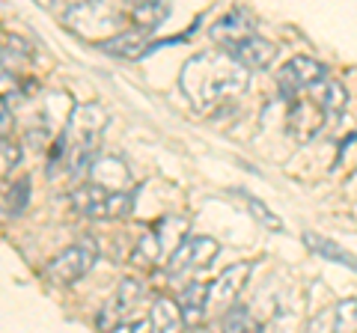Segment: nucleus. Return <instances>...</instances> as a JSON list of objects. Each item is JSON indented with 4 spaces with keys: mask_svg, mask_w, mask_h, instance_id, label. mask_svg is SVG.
<instances>
[{
    "mask_svg": "<svg viewBox=\"0 0 357 333\" xmlns=\"http://www.w3.org/2000/svg\"><path fill=\"white\" fill-rule=\"evenodd\" d=\"M331 333H357V297L340 301L331 313Z\"/></svg>",
    "mask_w": 357,
    "mask_h": 333,
    "instance_id": "21",
    "label": "nucleus"
},
{
    "mask_svg": "<svg viewBox=\"0 0 357 333\" xmlns=\"http://www.w3.org/2000/svg\"><path fill=\"white\" fill-rule=\"evenodd\" d=\"M241 199H244V203H248V208H250V215L256 217V220H259V224L262 226H268V229H274V232H280L283 229V224H280V217H277L274 212H271V208H268L265 203H259V199H256V196H250V194H241Z\"/></svg>",
    "mask_w": 357,
    "mask_h": 333,
    "instance_id": "22",
    "label": "nucleus"
},
{
    "mask_svg": "<svg viewBox=\"0 0 357 333\" xmlns=\"http://www.w3.org/2000/svg\"><path fill=\"white\" fill-rule=\"evenodd\" d=\"M27 194H30V179L24 176V179H18L13 185V191H9V208H13V215H18L21 208L27 206Z\"/></svg>",
    "mask_w": 357,
    "mask_h": 333,
    "instance_id": "24",
    "label": "nucleus"
},
{
    "mask_svg": "<svg viewBox=\"0 0 357 333\" xmlns=\"http://www.w3.org/2000/svg\"><path fill=\"white\" fill-rule=\"evenodd\" d=\"M304 241H307V247L316 253V256L328 259V262H333V265H342V268L357 271V259H354L345 247H340L337 241H331V238H325V235H316V232H307Z\"/></svg>",
    "mask_w": 357,
    "mask_h": 333,
    "instance_id": "17",
    "label": "nucleus"
},
{
    "mask_svg": "<svg viewBox=\"0 0 357 333\" xmlns=\"http://www.w3.org/2000/svg\"><path fill=\"white\" fill-rule=\"evenodd\" d=\"M250 84V72L244 65L229 57L227 51H206L194 54L191 60L182 65L178 75V86L191 98V104L203 114H211L223 102L241 95Z\"/></svg>",
    "mask_w": 357,
    "mask_h": 333,
    "instance_id": "1",
    "label": "nucleus"
},
{
    "mask_svg": "<svg viewBox=\"0 0 357 333\" xmlns=\"http://www.w3.org/2000/svg\"><path fill=\"white\" fill-rule=\"evenodd\" d=\"M250 265L248 262H236L223 271L215 283H211V295H208V309H232L236 297L241 295V288L250 280Z\"/></svg>",
    "mask_w": 357,
    "mask_h": 333,
    "instance_id": "9",
    "label": "nucleus"
},
{
    "mask_svg": "<svg viewBox=\"0 0 357 333\" xmlns=\"http://www.w3.org/2000/svg\"><path fill=\"white\" fill-rule=\"evenodd\" d=\"M218 256V241L215 238H182L167 256V277L173 283L188 280L191 274L208 268V262Z\"/></svg>",
    "mask_w": 357,
    "mask_h": 333,
    "instance_id": "6",
    "label": "nucleus"
},
{
    "mask_svg": "<svg viewBox=\"0 0 357 333\" xmlns=\"http://www.w3.org/2000/svg\"><path fill=\"white\" fill-rule=\"evenodd\" d=\"M227 54H229V57H236L248 72H256V69H265V65L274 60L277 48L268 39H262V36H250V39L238 42L236 48H229Z\"/></svg>",
    "mask_w": 357,
    "mask_h": 333,
    "instance_id": "13",
    "label": "nucleus"
},
{
    "mask_svg": "<svg viewBox=\"0 0 357 333\" xmlns=\"http://www.w3.org/2000/svg\"><path fill=\"white\" fill-rule=\"evenodd\" d=\"M21 164V146L13 140H0V176L13 173Z\"/></svg>",
    "mask_w": 357,
    "mask_h": 333,
    "instance_id": "23",
    "label": "nucleus"
},
{
    "mask_svg": "<svg viewBox=\"0 0 357 333\" xmlns=\"http://www.w3.org/2000/svg\"><path fill=\"white\" fill-rule=\"evenodd\" d=\"M63 21L77 33V36L105 45V42L116 39L119 33L128 30L131 18H128V9H119L116 3L93 0V3H72L63 13Z\"/></svg>",
    "mask_w": 357,
    "mask_h": 333,
    "instance_id": "4",
    "label": "nucleus"
},
{
    "mask_svg": "<svg viewBox=\"0 0 357 333\" xmlns=\"http://www.w3.org/2000/svg\"><path fill=\"white\" fill-rule=\"evenodd\" d=\"M89 170H93V185L107 187V191H128V185H131L128 164L122 158H114V155L96 158V164Z\"/></svg>",
    "mask_w": 357,
    "mask_h": 333,
    "instance_id": "12",
    "label": "nucleus"
},
{
    "mask_svg": "<svg viewBox=\"0 0 357 333\" xmlns=\"http://www.w3.org/2000/svg\"><path fill=\"white\" fill-rule=\"evenodd\" d=\"M107 122V114L102 104L89 102V104H77L69 116L63 137H66V164L72 173H86L96 164V152H98V140H102V128Z\"/></svg>",
    "mask_w": 357,
    "mask_h": 333,
    "instance_id": "2",
    "label": "nucleus"
},
{
    "mask_svg": "<svg viewBox=\"0 0 357 333\" xmlns=\"http://www.w3.org/2000/svg\"><path fill=\"white\" fill-rule=\"evenodd\" d=\"M167 15H170V6H167V3H149V0H146V3H134L128 9L131 24L137 27V30H143V33L155 30Z\"/></svg>",
    "mask_w": 357,
    "mask_h": 333,
    "instance_id": "19",
    "label": "nucleus"
},
{
    "mask_svg": "<svg viewBox=\"0 0 357 333\" xmlns=\"http://www.w3.org/2000/svg\"><path fill=\"white\" fill-rule=\"evenodd\" d=\"M256 36L253 33V18L244 13V9H232L229 15H223L215 27H211V39L218 42V45H223V51L236 48L238 42Z\"/></svg>",
    "mask_w": 357,
    "mask_h": 333,
    "instance_id": "11",
    "label": "nucleus"
},
{
    "mask_svg": "<svg viewBox=\"0 0 357 333\" xmlns=\"http://www.w3.org/2000/svg\"><path fill=\"white\" fill-rule=\"evenodd\" d=\"M185 330V316L178 309V301L158 295L149 309V333H182Z\"/></svg>",
    "mask_w": 357,
    "mask_h": 333,
    "instance_id": "14",
    "label": "nucleus"
},
{
    "mask_svg": "<svg viewBox=\"0 0 357 333\" xmlns=\"http://www.w3.org/2000/svg\"><path fill=\"white\" fill-rule=\"evenodd\" d=\"M312 93V90H310ZM325 110H321L319 98L310 95V98H292V110H289V125H292V134L307 140L312 137L316 131H321V125H325Z\"/></svg>",
    "mask_w": 357,
    "mask_h": 333,
    "instance_id": "10",
    "label": "nucleus"
},
{
    "mask_svg": "<svg viewBox=\"0 0 357 333\" xmlns=\"http://www.w3.org/2000/svg\"><path fill=\"white\" fill-rule=\"evenodd\" d=\"M218 333H265L262 325L256 321L248 309H241V307H232L223 313L220 318V330Z\"/></svg>",
    "mask_w": 357,
    "mask_h": 333,
    "instance_id": "20",
    "label": "nucleus"
},
{
    "mask_svg": "<svg viewBox=\"0 0 357 333\" xmlns=\"http://www.w3.org/2000/svg\"><path fill=\"white\" fill-rule=\"evenodd\" d=\"M98 256V247L93 238H81L72 247H66L63 253H57L48 265H45V277L54 283V286H69L77 283L81 277L96 265Z\"/></svg>",
    "mask_w": 357,
    "mask_h": 333,
    "instance_id": "7",
    "label": "nucleus"
},
{
    "mask_svg": "<svg viewBox=\"0 0 357 333\" xmlns=\"http://www.w3.org/2000/svg\"><path fill=\"white\" fill-rule=\"evenodd\" d=\"M312 95L319 98V104H321V110H325V119H328V122L340 119V114L345 110V104H349V93H345V86L337 84V81L319 84L316 90H312Z\"/></svg>",
    "mask_w": 357,
    "mask_h": 333,
    "instance_id": "18",
    "label": "nucleus"
},
{
    "mask_svg": "<svg viewBox=\"0 0 357 333\" xmlns=\"http://www.w3.org/2000/svg\"><path fill=\"white\" fill-rule=\"evenodd\" d=\"M325 81H328V69L312 57H292L289 63L280 65V72H277V86H280V93L286 98L304 95Z\"/></svg>",
    "mask_w": 357,
    "mask_h": 333,
    "instance_id": "8",
    "label": "nucleus"
},
{
    "mask_svg": "<svg viewBox=\"0 0 357 333\" xmlns=\"http://www.w3.org/2000/svg\"><path fill=\"white\" fill-rule=\"evenodd\" d=\"M105 54H114V57H140V54L149 51V33H143L137 27H128L126 33H119L116 39L98 45Z\"/></svg>",
    "mask_w": 357,
    "mask_h": 333,
    "instance_id": "16",
    "label": "nucleus"
},
{
    "mask_svg": "<svg viewBox=\"0 0 357 333\" xmlns=\"http://www.w3.org/2000/svg\"><path fill=\"white\" fill-rule=\"evenodd\" d=\"M155 297L140 280H122L114 301L98 313V330L102 333H143L149 325V309Z\"/></svg>",
    "mask_w": 357,
    "mask_h": 333,
    "instance_id": "3",
    "label": "nucleus"
},
{
    "mask_svg": "<svg viewBox=\"0 0 357 333\" xmlns=\"http://www.w3.org/2000/svg\"><path fill=\"white\" fill-rule=\"evenodd\" d=\"M9 128H13V110H9L6 102H0V140H6Z\"/></svg>",
    "mask_w": 357,
    "mask_h": 333,
    "instance_id": "25",
    "label": "nucleus"
},
{
    "mask_svg": "<svg viewBox=\"0 0 357 333\" xmlns=\"http://www.w3.org/2000/svg\"><path fill=\"white\" fill-rule=\"evenodd\" d=\"M208 295H211V286H206V283H188L182 292H178V309H182L188 327H194L206 318Z\"/></svg>",
    "mask_w": 357,
    "mask_h": 333,
    "instance_id": "15",
    "label": "nucleus"
},
{
    "mask_svg": "<svg viewBox=\"0 0 357 333\" xmlns=\"http://www.w3.org/2000/svg\"><path fill=\"white\" fill-rule=\"evenodd\" d=\"M72 206L75 212L93 220H119L128 217L134 208V194L131 191H107L93 182H86L72 191Z\"/></svg>",
    "mask_w": 357,
    "mask_h": 333,
    "instance_id": "5",
    "label": "nucleus"
}]
</instances>
